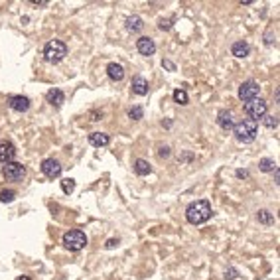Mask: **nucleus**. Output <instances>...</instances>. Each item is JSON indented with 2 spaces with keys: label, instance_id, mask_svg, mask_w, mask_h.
I'll list each match as a JSON object with an SVG mask.
<instances>
[{
  "label": "nucleus",
  "instance_id": "nucleus-27",
  "mask_svg": "<svg viewBox=\"0 0 280 280\" xmlns=\"http://www.w3.org/2000/svg\"><path fill=\"white\" fill-rule=\"evenodd\" d=\"M172 28V20H160V30H170Z\"/></svg>",
  "mask_w": 280,
  "mask_h": 280
},
{
  "label": "nucleus",
  "instance_id": "nucleus-11",
  "mask_svg": "<svg viewBox=\"0 0 280 280\" xmlns=\"http://www.w3.org/2000/svg\"><path fill=\"white\" fill-rule=\"evenodd\" d=\"M136 49H138L142 55H152L154 51H156V44H154V40H152V38L142 36V38H138V40H136Z\"/></svg>",
  "mask_w": 280,
  "mask_h": 280
},
{
  "label": "nucleus",
  "instance_id": "nucleus-19",
  "mask_svg": "<svg viewBox=\"0 0 280 280\" xmlns=\"http://www.w3.org/2000/svg\"><path fill=\"white\" fill-rule=\"evenodd\" d=\"M134 172H136L138 176H148V174L152 172V166H150L146 160H136V162H134Z\"/></svg>",
  "mask_w": 280,
  "mask_h": 280
},
{
  "label": "nucleus",
  "instance_id": "nucleus-22",
  "mask_svg": "<svg viewBox=\"0 0 280 280\" xmlns=\"http://www.w3.org/2000/svg\"><path fill=\"white\" fill-rule=\"evenodd\" d=\"M259 166H261V170H263V172L276 170V162H274V160H268V158H263V160L259 162Z\"/></svg>",
  "mask_w": 280,
  "mask_h": 280
},
{
  "label": "nucleus",
  "instance_id": "nucleus-5",
  "mask_svg": "<svg viewBox=\"0 0 280 280\" xmlns=\"http://www.w3.org/2000/svg\"><path fill=\"white\" fill-rule=\"evenodd\" d=\"M266 101H263V99H253V101H248V103H245V113L251 116V120H255L257 122V118H263L264 115H266Z\"/></svg>",
  "mask_w": 280,
  "mask_h": 280
},
{
  "label": "nucleus",
  "instance_id": "nucleus-1",
  "mask_svg": "<svg viewBox=\"0 0 280 280\" xmlns=\"http://www.w3.org/2000/svg\"><path fill=\"white\" fill-rule=\"evenodd\" d=\"M185 217H188V221H190L192 225H201V223H205L209 217H211V205H209V201H205V199L194 201L188 209H185Z\"/></svg>",
  "mask_w": 280,
  "mask_h": 280
},
{
  "label": "nucleus",
  "instance_id": "nucleus-14",
  "mask_svg": "<svg viewBox=\"0 0 280 280\" xmlns=\"http://www.w3.org/2000/svg\"><path fill=\"white\" fill-rule=\"evenodd\" d=\"M89 142H91L93 146L101 148V146H107V144L111 142V136L105 134V132H93V134H89Z\"/></svg>",
  "mask_w": 280,
  "mask_h": 280
},
{
  "label": "nucleus",
  "instance_id": "nucleus-9",
  "mask_svg": "<svg viewBox=\"0 0 280 280\" xmlns=\"http://www.w3.org/2000/svg\"><path fill=\"white\" fill-rule=\"evenodd\" d=\"M14 156H16V146L12 142H8V140L0 142V162L8 164V162L14 160Z\"/></svg>",
  "mask_w": 280,
  "mask_h": 280
},
{
  "label": "nucleus",
  "instance_id": "nucleus-28",
  "mask_svg": "<svg viewBox=\"0 0 280 280\" xmlns=\"http://www.w3.org/2000/svg\"><path fill=\"white\" fill-rule=\"evenodd\" d=\"M162 66H164V67H168L170 71H174V69H176V66L172 64V61H162Z\"/></svg>",
  "mask_w": 280,
  "mask_h": 280
},
{
  "label": "nucleus",
  "instance_id": "nucleus-23",
  "mask_svg": "<svg viewBox=\"0 0 280 280\" xmlns=\"http://www.w3.org/2000/svg\"><path fill=\"white\" fill-rule=\"evenodd\" d=\"M259 221L261 223H264V225H270L274 219H272V215H270V211H266V209H263V211H259Z\"/></svg>",
  "mask_w": 280,
  "mask_h": 280
},
{
  "label": "nucleus",
  "instance_id": "nucleus-31",
  "mask_svg": "<svg viewBox=\"0 0 280 280\" xmlns=\"http://www.w3.org/2000/svg\"><path fill=\"white\" fill-rule=\"evenodd\" d=\"M237 176H239V178H247V176H248V174H247V172H245V170H239V172H237Z\"/></svg>",
  "mask_w": 280,
  "mask_h": 280
},
{
  "label": "nucleus",
  "instance_id": "nucleus-29",
  "mask_svg": "<svg viewBox=\"0 0 280 280\" xmlns=\"http://www.w3.org/2000/svg\"><path fill=\"white\" fill-rule=\"evenodd\" d=\"M160 156H170V148H160Z\"/></svg>",
  "mask_w": 280,
  "mask_h": 280
},
{
  "label": "nucleus",
  "instance_id": "nucleus-26",
  "mask_svg": "<svg viewBox=\"0 0 280 280\" xmlns=\"http://www.w3.org/2000/svg\"><path fill=\"white\" fill-rule=\"evenodd\" d=\"M264 124H266L268 129H276V127H278V118L272 116V115H270V116H264Z\"/></svg>",
  "mask_w": 280,
  "mask_h": 280
},
{
  "label": "nucleus",
  "instance_id": "nucleus-6",
  "mask_svg": "<svg viewBox=\"0 0 280 280\" xmlns=\"http://www.w3.org/2000/svg\"><path fill=\"white\" fill-rule=\"evenodd\" d=\"M259 93H261V87L257 81H245L241 87H239V99L248 103L253 99H259Z\"/></svg>",
  "mask_w": 280,
  "mask_h": 280
},
{
  "label": "nucleus",
  "instance_id": "nucleus-16",
  "mask_svg": "<svg viewBox=\"0 0 280 280\" xmlns=\"http://www.w3.org/2000/svg\"><path fill=\"white\" fill-rule=\"evenodd\" d=\"M231 51L237 57H247L248 53H251V46H248L247 42H235L233 48H231Z\"/></svg>",
  "mask_w": 280,
  "mask_h": 280
},
{
  "label": "nucleus",
  "instance_id": "nucleus-4",
  "mask_svg": "<svg viewBox=\"0 0 280 280\" xmlns=\"http://www.w3.org/2000/svg\"><path fill=\"white\" fill-rule=\"evenodd\" d=\"M64 245H66V248H69V251H81V248L87 245V237L83 231L75 229V231H69L64 235Z\"/></svg>",
  "mask_w": 280,
  "mask_h": 280
},
{
  "label": "nucleus",
  "instance_id": "nucleus-30",
  "mask_svg": "<svg viewBox=\"0 0 280 280\" xmlns=\"http://www.w3.org/2000/svg\"><path fill=\"white\" fill-rule=\"evenodd\" d=\"M225 276H227V278H235V276H237V270H229V272H225Z\"/></svg>",
  "mask_w": 280,
  "mask_h": 280
},
{
  "label": "nucleus",
  "instance_id": "nucleus-7",
  "mask_svg": "<svg viewBox=\"0 0 280 280\" xmlns=\"http://www.w3.org/2000/svg\"><path fill=\"white\" fill-rule=\"evenodd\" d=\"M2 174H4V178L10 180V181H20V180L26 176V168H24L22 164H18V162H8V164H4Z\"/></svg>",
  "mask_w": 280,
  "mask_h": 280
},
{
  "label": "nucleus",
  "instance_id": "nucleus-25",
  "mask_svg": "<svg viewBox=\"0 0 280 280\" xmlns=\"http://www.w3.org/2000/svg\"><path fill=\"white\" fill-rule=\"evenodd\" d=\"M142 115H144V111H142L140 107H132V109L129 111V116H131L132 120H140V118H142Z\"/></svg>",
  "mask_w": 280,
  "mask_h": 280
},
{
  "label": "nucleus",
  "instance_id": "nucleus-12",
  "mask_svg": "<svg viewBox=\"0 0 280 280\" xmlns=\"http://www.w3.org/2000/svg\"><path fill=\"white\" fill-rule=\"evenodd\" d=\"M217 122H219V127L223 131H231L235 127V120H233V113L231 111H219L217 115Z\"/></svg>",
  "mask_w": 280,
  "mask_h": 280
},
{
  "label": "nucleus",
  "instance_id": "nucleus-24",
  "mask_svg": "<svg viewBox=\"0 0 280 280\" xmlns=\"http://www.w3.org/2000/svg\"><path fill=\"white\" fill-rule=\"evenodd\" d=\"M73 188H75V180L67 178V180L61 181V190H64L66 194H71V192H73Z\"/></svg>",
  "mask_w": 280,
  "mask_h": 280
},
{
  "label": "nucleus",
  "instance_id": "nucleus-2",
  "mask_svg": "<svg viewBox=\"0 0 280 280\" xmlns=\"http://www.w3.org/2000/svg\"><path fill=\"white\" fill-rule=\"evenodd\" d=\"M233 131H235V138H237L239 142H245V144H247V142H253V140L257 138L259 127H257L255 120H251V118H243L241 122L235 124Z\"/></svg>",
  "mask_w": 280,
  "mask_h": 280
},
{
  "label": "nucleus",
  "instance_id": "nucleus-32",
  "mask_svg": "<svg viewBox=\"0 0 280 280\" xmlns=\"http://www.w3.org/2000/svg\"><path fill=\"white\" fill-rule=\"evenodd\" d=\"M18 280H32V278H30V276H20Z\"/></svg>",
  "mask_w": 280,
  "mask_h": 280
},
{
  "label": "nucleus",
  "instance_id": "nucleus-21",
  "mask_svg": "<svg viewBox=\"0 0 280 280\" xmlns=\"http://www.w3.org/2000/svg\"><path fill=\"white\" fill-rule=\"evenodd\" d=\"M14 198H16V192H14V190L0 192V201H2V203H10V201H14Z\"/></svg>",
  "mask_w": 280,
  "mask_h": 280
},
{
  "label": "nucleus",
  "instance_id": "nucleus-18",
  "mask_svg": "<svg viewBox=\"0 0 280 280\" xmlns=\"http://www.w3.org/2000/svg\"><path fill=\"white\" fill-rule=\"evenodd\" d=\"M48 101H49L51 105H55V107H61V103L66 101V97H64V93H61L59 89H51V91L48 93Z\"/></svg>",
  "mask_w": 280,
  "mask_h": 280
},
{
  "label": "nucleus",
  "instance_id": "nucleus-17",
  "mask_svg": "<svg viewBox=\"0 0 280 280\" xmlns=\"http://www.w3.org/2000/svg\"><path fill=\"white\" fill-rule=\"evenodd\" d=\"M144 28V22L140 16H131L127 18V30L129 32H140V30Z\"/></svg>",
  "mask_w": 280,
  "mask_h": 280
},
{
  "label": "nucleus",
  "instance_id": "nucleus-15",
  "mask_svg": "<svg viewBox=\"0 0 280 280\" xmlns=\"http://www.w3.org/2000/svg\"><path fill=\"white\" fill-rule=\"evenodd\" d=\"M107 73H109V77H111L113 81H122V77H124V67H122L120 64H109Z\"/></svg>",
  "mask_w": 280,
  "mask_h": 280
},
{
  "label": "nucleus",
  "instance_id": "nucleus-13",
  "mask_svg": "<svg viewBox=\"0 0 280 280\" xmlns=\"http://www.w3.org/2000/svg\"><path fill=\"white\" fill-rule=\"evenodd\" d=\"M132 93H136L140 97L148 95V81L144 77H134L132 79Z\"/></svg>",
  "mask_w": 280,
  "mask_h": 280
},
{
  "label": "nucleus",
  "instance_id": "nucleus-20",
  "mask_svg": "<svg viewBox=\"0 0 280 280\" xmlns=\"http://www.w3.org/2000/svg\"><path fill=\"white\" fill-rule=\"evenodd\" d=\"M174 101L180 103V105H188V93L183 89H176L174 91Z\"/></svg>",
  "mask_w": 280,
  "mask_h": 280
},
{
  "label": "nucleus",
  "instance_id": "nucleus-3",
  "mask_svg": "<svg viewBox=\"0 0 280 280\" xmlns=\"http://www.w3.org/2000/svg\"><path fill=\"white\" fill-rule=\"evenodd\" d=\"M66 55H67V46L64 42H59V40H51L44 48V59L48 61V64H59Z\"/></svg>",
  "mask_w": 280,
  "mask_h": 280
},
{
  "label": "nucleus",
  "instance_id": "nucleus-10",
  "mask_svg": "<svg viewBox=\"0 0 280 280\" xmlns=\"http://www.w3.org/2000/svg\"><path fill=\"white\" fill-rule=\"evenodd\" d=\"M8 105L16 113H26L30 109V99L22 97V95H12V97H8Z\"/></svg>",
  "mask_w": 280,
  "mask_h": 280
},
{
  "label": "nucleus",
  "instance_id": "nucleus-8",
  "mask_svg": "<svg viewBox=\"0 0 280 280\" xmlns=\"http://www.w3.org/2000/svg\"><path fill=\"white\" fill-rule=\"evenodd\" d=\"M42 174L46 178H49V180L59 178L61 176V164L57 160H53V158H48V160L42 162Z\"/></svg>",
  "mask_w": 280,
  "mask_h": 280
}]
</instances>
